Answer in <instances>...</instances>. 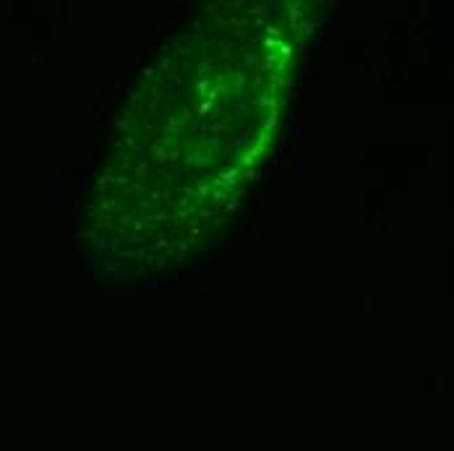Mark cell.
Wrapping results in <instances>:
<instances>
[{"label":"cell","instance_id":"obj_1","mask_svg":"<svg viewBox=\"0 0 454 451\" xmlns=\"http://www.w3.org/2000/svg\"><path fill=\"white\" fill-rule=\"evenodd\" d=\"M290 52L259 11L199 21L157 60L131 110L118 204L138 253L181 251L251 181L272 138Z\"/></svg>","mask_w":454,"mask_h":451}]
</instances>
